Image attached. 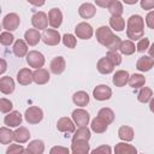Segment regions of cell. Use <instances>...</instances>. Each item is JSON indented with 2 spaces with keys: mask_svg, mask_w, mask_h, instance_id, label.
I'll return each instance as SVG.
<instances>
[{
  "mask_svg": "<svg viewBox=\"0 0 154 154\" xmlns=\"http://www.w3.org/2000/svg\"><path fill=\"white\" fill-rule=\"evenodd\" d=\"M60 40H61V36L59 31L55 29H46L42 34V41L47 46H57L59 45Z\"/></svg>",
  "mask_w": 154,
  "mask_h": 154,
  "instance_id": "7",
  "label": "cell"
},
{
  "mask_svg": "<svg viewBox=\"0 0 154 154\" xmlns=\"http://www.w3.org/2000/svg\"><path fill=\"white\" fill-rule=\"evenodd\" d=\"M91 153H93V154H111V153H112V149H111L109 146L103 144V146H100V147L93 149Z\"/></svg>",
  "mask_w": 154,
  "mask_h": 154,
  "instance_id": "45",
  "label": "cell"
},
{
  "mask_svg": "<svg viewBox=\"0 0 154 154\" xmlns=\"http://www.w3.org/2000/svg\"><path fill=\"white\" fill-rule=\"evenodd\" d=\"M12 141H14V131H12L8 126H2L0 129V143L10 144Z\"/></svg>",
  "mask_w": 154,
  "mask_h": 154,
  "instance_id": "29",
  "label": "cell"
},
{
  "mask_svg": "<svg viewBox=\"0 0 154 154\" xmlns=\"http://www.w3.org/2000/svg\"><path fill=\"white\" fill-rule=\"evenodd\" d=\"M154 66V59L150 55H142L136 63V69L141 72H147Z\"/></svg>",
  "mask_w": 154,
  "mask_h": 154,
  "instance_id": "16",
  "label": "cell"
},
{
  "mask_svg": "<svg viewBox=\"0 0 154 154\" xmlns=\"http://www.w3.org/2000/svg\"><path fill=\"white\" fill-rule=\"evenodd\" d=\"M26 149H24L20 144H10V147L6 149V154H19L25 153Z\"/></svg>",
  "mask_w": 154,
  "mask_h": 154,
  "instance_id": "44",
  "label": "cell"
},
{
  "mask_svg": "<svg viewBox=\"0 0 154 154\" xmlns=\"http://www.w3.org/2000/svg\"><path fill=\"white\" fill-rule=\"evenodd\" d=\"M17 82L20 85H29L31 82H34V72L28 67L20 69L17 73Z\"/></svg>",
  "mask_w": 154,
  "mask_h": 154,
  "instance_id": "14",
  "label": "cell"
},
{
  "mask_svg": "<svg viewBox=\"0 0 154 154\" xmlns=\"http://www.w3.org/2000/svg\"><path fill=\"white\" fill-rule=\"evenodd\" d=\"M146 84V78L141 73H134L132 76H130L129 78V85L134 89H137V88H142L143 85Z\"/></svg>",
  "mask_w": 154,
  "mask_h": 154,
  "instance_id": "32",
  "label": "cell"
},
{
  "mask_svg": "<svg viewBox=\"0 0 154 154\" xmlns=\"http://www.w3.org/2000/svg\"><path fill=\"white\" fill-rule=\"evenodd\" d=\"M109 26L116 31H123L125 28V20L122 16H112L109 19Z\"/></svg>",
  "mask_w": 154,
  "mask_h": 154,
  "instance_id": "35",
  "label": "cell"
},
{
  "mask_svg": "<svg viewBox=\"0 0 154 154\" xmlns=\"http://www.w3.org/2000/svg\"><path fill=\"white\" fill-rule=\"evenodd\" d=\"M93 96L95 100L97 101H106V100H109L111 96H112V90L108 85L106 84H99L94 88L93 90Z\"/></svg>",
  "mask_w": 154,
  "mask_h": 154,
  "instance_id": "8",
  "label": "cell"
},
{
  "mask_svg": "<svg viewBox=\"0 0 154 154\" xmlns=\"http://www.w3.org/2000/svg\"><path fill=\"white\" fill-rule=\"evenodd\" d=\"M24 118L29 124H38L43 119V111L37 106H31L26 108Z\"/></svg>",
  "mask_w": 154,
  "mask_h": 154,
  "instance_id": "3",
  "label": "cell"
},
{
  "mask_svg": "<svg viewBox=\"0 0 154 154\" xmlns=\"http://www.w3.org/2000/svg\"><path fill=\"white\" fill-rule=\"evenodd\" d=\"M119 51L124 55H131L136 52V46L131 40H125V41H122Z\"/></svg>",
  "mask_w": 154,
  "mask_h": 154,
  "instance_id": "33",
  "label": "cell"
},
{
  "mask_svg": "<svg viewBox=\"0 0 154 154\" xmlns=\"http://www.w3.org/2000/svg\"><path fill=\"white\" fill-rule=\"evenodd\" d=\"M24 38H25V41H26V43L29 46H36L42 40V35L40 34L38 29L34 28V29H28L25 31Z\"/></svg>",
  "mask_w": 154,
  "mask_h": 154,
  "instance_id": "18",
  "label": "cell"
},
{
  "mask_svg": "<svg viewBox=\"0 0 154 154\" xmlns=\"http://www.w3.org/2000/svg\"><path fill=\"white\" fill-rule=\"evenodd\" d=\"M75 34L78 38H82V40H89L91 38L93 34H94V30H93V26L87 23V22H81L76 25L75 28Z\"/></svg>",
  "mask_w": 154,
  "mask_h": 154,
  "instance_id": "6",
  "label": "cell"
},
{
  "mask_svg": "<svg viewBox=\"0 0 154 154\" xmlns=\"http://www.w3.org/2000/svg\"><path fill=\"white\" fill-rule=\"evenodd\" d=\"M111 2H112V0H95V4H96L99 7H102V8L108 7Z\"/></svg>",
  "mask_w": 154,
  "mask_h": 154,
  "instance_id": "49",
  "label": "cell"
},
{
  "mask_svg": "<svg viewBox=\"0 0 154 154\" xmlns=\"http://www.w3.org/2000/svg\"><path fill=\"white\" fill-rule=\"evenodd\" d=\"M65 67H66V63H65V59L63 57L53 58L51 64H49L51 72L54 73V75H61L65 71Z\"/></svg>",
  "mask_w": 154,
  "mask_h": 154,
  "instance_id": "17",
  "label": "cell"
},
{
  "mask_svg": "<svg viewBox=\"0 0 154 154\" xmlns=\"http://www.w3.org/2000/svg\"><path fill=\"white\" fill-rule=\"evenodd\" d=\"M49 78H51V76H49L48 70H46L43 67L35 69V71H34V82L36 84H46L49 81Z\"/></svg>",
  "mask_w": 154,
  "mask_h": 154,
  "instance_id": "23",
  "label": "cell"
},
{
  "mask_svg": "<svg viewBox=\"0 0 154 154\" xmlns=\"http://www.w3.org/2000/svg\"><path fill=\"white\" fill-rule=\"evenodd\" d=\"M96 67H97V71H99L100 73H102V75L112 73L113 70H114V65H113V63H112L107 57H102V58H100L99 61H97Z\"/></svg>",
  "mask_w": 154,
  "mask_h": 154,
  "instance_id": "19",
  "label": "cell"
},
{
  "mask_svg": "<svg viewBox=\"0 0 154 154\" xmlns=\"http://www.w3.org/2000/svg\"><path fill=\"white\" fill-rule=\"evenodd\" d=\"M106 57L113 63L114 66H118L122 63V53H118V51H108Z\"/></svg>",
  "mask_w": 154,
  "mask_h": 154,
  "instance_id": "41",
  "label": "cell"
},
{
  "mask_svg": "<svg viewBox=\"0 0 154 154\" xmlns=\"http://www.w3.org/2000/svg\"><path fill=\"white\" fill-rule=\"evenodd\" d=\"M107 8H108V12L111 13V16H122L124 12V7H123L122 2L118 0H112V2L109 4V6Z\"/></svg>",
  "mask_w": 154,
  "mask_h": 154,
  "instance_id": "37",
  "label": "cell"
},
{
  "mask_svg": "<svg viewBox=\"0 0 154 154\" xmlns=\"http://www.w3.org/2000/svg\"><path fill=\"white\" fill-rule=\"evenodd\" d=\"M118 137L122 140V141H125V142H131L135 137V132H134V129L131 126H128V125H122L119 129H118Z\"/></svg>",
  "mask_w": 154,
  "mask_h": 154,
  "instance_id": "24",
  "label": "cell"
},
{
  "mask_svg": "<svg viewBox=\"0 0 154 154\" xmlns=\"http://www.w3.org/2000/svg\"><path fill=\"white\" fill-rule=\"evenodd\" d=\"M149 48V38L147 37H142L138 40L137 46H136V51L140 53H144V51H147Z\"/></svg>",
  "mask_w": 154,
  "mask_h": 154,
  "instance_id": "43",
  "label": "cell"
},
{
  "mask_svg": "<svg viewBox=\"0 0 154 154\" xmlns=\"http://www.w3.org/2000/svg\"><path fill=\"white\" fill-rule=\"evenodd\" d=\"M29 4H31L32 6H36V7H41L45 5L46 0H26Z\"/></svg>",
  "mask_w": 154,
  "mask_h": 154,
  "instance_id": "50",
  "label": "cell"
},
{
  "mask_svg": "<svg viewBox=\"0 0 154 154\" xmlns=\"http://www.w3.org/2000/svg\"><path fill=\"white\" fill-rule=\"evenodd\" d=\"M26 152L31 154H42L45 152V143L41 140H34L29 142L26 147Z\"/></svg>",
  "mask_w": 154,
  "mask_h": 154,
  "instance_id": "31",
  "label": "cell"
},
{
  "mask_svg": "<svg viewBox=\"0 0 154 154\" xmlns=\"http://www.w3.org/2000/svg\"><path fill=\"white\" fill-rule=\"evenodd\" d=\"M0 61H1V70H0V73L2 75V73L6 71V67H7V65H6V61H5V59H1Z\"/></svg>",
  "mask_w": 154,
  "mask_h": 154,
  "instance_id": "51",
  "label": "cell"
},
{
  "mask_svg": "<svg viewBox=\"0 0 154 154\" xmlns=\"http://www.w3.org/2000/svg\"><path fill=\"white\" fill-rule=\"evenodd\" d=\"M14 41V36L13 34H11V31H2L0 34V42L2 46H11Z\"/></svg>",
  "mask_w": 154,
  "mask_h": 154,
  "instance_id": "40",
  "label": "cell"
},
{
  "mask_svg": "<svg viewBox=\"0 0 154 154\" xmlns=\"http://www.w3.org/2000/svg\"><path fill=\"white\" fill-rule=\"evenodd\" d=\"M107 128H108V123L105 122V120H103L102 118H100L99 116L95 117V118L91 120L90 129H91L94 132H96V134H102V132H105V131L107 130Z\"/></svg>",
  "mask_w": 154,
  "mask_h": 154,
  "instance_id": "26",
  "label": "cell"
},
{
  "mask_svg": "<svg viewBox=\"0 0 154 154\" xmlns=\"http://www.w3.org/2000/svg\"><path fill=\"white\" fill-rule=\"evenodd\" d=\"M138 0H123V2H125L126 5H135Z\"/></svg>",
  "mask_w": 154,
  "mask_h": 154,
  "instance_id": "54",
  "label": "cell"
},
{
  "mask_svg": "<svg viewBox=\"0 0 154 154\" xmlns=\"http://www.w3.org/2000/svg\"><path fill=\"white\" fill-rule=\"evenodd\" d=\"M49 153H51V154H69V153H70V149L66 148V147L55 146V147H52V148H51Z\"/></svg>",
  "mask_w": 154,
  "mask_h": 154,
  "instance_id": "46",
  "label": "cell"
},
{
  "mask_svg": "<svg viewBox=\"0 0 154 154\" xmlns=\"http://www.w3.org/2000/svg\"><path fill=\"white\" fill-rule=\"evenodd\" d=\"M57 129L60 132H65V134H73L76 130V124L73 122V119H70L67 117H61L58 122H57Z\"/></svg>",
  "mask_w": 154,
  "mask_h": 154,
  "instance_id": "11",
  "label": "cell"
},
{
  "mask_svg": "<svg viewBox=\"0 0 154 154\" xmlns=\"http://www.w3.org/2000/svg\"><path fill=\"white\" fill-rule=\"evenodd\" d=\"M13 54L18 58H23L28 54V43L24 40L18 38L13 45Z\"/></svg>",
  "mask_w": 154,
  "mask_h": 154,
  "instance_id": "25",
  "label": "cell"
},
{
  "mask_svg": "<svg viewBox=\"0 0 154 154\" xmlns=\"http://www.w3.org/2000/svg\"><path fill=\"white\" fill-rule=\"evenodd\" d=\"M146 24L149 29H154V10L149 11L148 14L146 16Z\"/></svg>",
  "mask_w": 154,
  "mask_h": 154,
  "instance_id": "47",
  "label": "cell"
},
{
  "mask_svg": "<svg viewBox=\"0 0 154 154\" xmlns=\"http://www.w3.org/2000/svg\"><path fill=\"white\" fill-rule=\"evenodd\" d=\"M12 108H13L12 101H10L8 99H5V97L0 99V111H1V113H8V112L12 111Z\"/></svg>",
  "mask_w": 154,
  "mask_h": 154,
  "instance_id": "42",
  "label": "cell"
},
{
  "mask_svg": "<svg viewBox=\"0 0 154 154\" xmlns=\"http://www.w3.org/2000/svg\"><path fill=\"white\" fill-rule=\"evenodd\" d=\"M140 5L143 10H153L154 8V0H140Z\"/></svg>",
  "mask_w": 154,
  "mask_h": 154,
  "instance_id": "48",
  "label": "cell"
},
{
  "mask_svg": "<svg viewBox=\"0 0 154 154\" xmlns=\"http://www.w3.org/2000/svg\"><path fill=\"white\" fill-rule=\"evenodd\" d=\"M149 109L152 111V113H154V97H152V100L149 101Z\"/></svg>",
  "mask_w": 154,
  "mask_h": 154,
  "instance_id": "53",
  "label": "cell"
},
{
  "mask_svg": "<svg viewBox=\"0 0 154 154\" xmlns=\"http://www.w3.org/2000/svg\"><path fill=\"white\" fill-rule=\"evenodd\" d=\"M71 152L73 154H88L90 152V146H89L88 141L72 140V142H71Z\"/></svg>",
  "mask_w": 154,
  "mask_h": 154,
  "instance_id": "13",
  "label": "cell"
},
{
  "mask_svg": "<svg viewBox=\"0 0 154 154\" xmlns=\"http://www.w3.org/2000/svg\"><path fill=\"white\" fill-rule=\"evenodd\" d=\"M19 24H20V18L14 12L7 13L4 17V19H2V28L6 31H14V30H17Z\"/></svg>",
  "mask_w": 154,
  "mask_h": 154,
  "instance_id": "4",
  "label": "cell"
},
{
  "mask_svg": "<svg viewBox=\"0 0 154 154\" xmlns=\"http://www.w3.org/2000/svg\"><path fill=\"white\" fill-rule=\"evenodd\" d=\"M148 53H149V55L154 59V42H153V43H152V46L148 48Z\"/></svg>",
  "mask_w": 154,
  "mask_h": 154,
  "instance_id": "52",
  "label": "cell"
},
{
  "mask_svg": "<svg viewBox=\"0 0 154 154\" xmlns=\"http://www.w3.org/2000/svg\"><path fill=\"white\" fill-rule=\"evenodd\" d=\"M22 120H23V117L19 113V111H11L4 118V123L8 128H18L22 124Z\"/></svg>",
  "mask_w": 154,
  "mask_h": 154,
  "instance_id": "12",
  "label": "cell"
},
{
  "mask_svg": "<svg viewBox=\"0 0 154 154\" xmlns=\"http://www.w3.org/2000/svg\"><path fill=\"white\" fill-rule=\"evenodd\" d=\"M72 119L77 126H87L89 120H90V116L85 109L76 108L72 112Z\"/></svg>",
  "mask_w": 154,
  "mask_h": 154,
  "instance_id": "10",
  "label": "cell"
},
{
  "mask_svg": "<svg viewBox=\"0 0 154 154\" xmlns=\"http://www.w3.org/2000/svg\"><path fill=\"white\" fill-rule=\"evenodd\" d=\"M91 137L90 130L87 126H79L77 130H75L72 140H83V141H89Z\"/></svg>",
  "mask_w": 154,
  "mask_h": 154,
  "instance_id": "34",
  "label": "cell"
},
{
  "mask_svg": "<svg viewBox=\"0 0 154 154\" xmlns=\"http://www.w3.org/2000/svg\"><path fill=\"white\" fill-rule=\"evenodd\" d=\"M72 101L76 106H79V107H84L89 103V95L87 91H83V90H79V91H76L72 96Z\"/></svg>",
  "mask_w": 154,
  "mask_h": 154,
  "instance_id": "28",
  "label": "cell"
},
{
  "mask_svg": "<svg viewBox=\"0 0 154 154\" xmlns=\"http://www.w3.org/2000/svg\"><path fill=\"white\" fill-rule=\"evenodd\" d=\"M96 40L100 45L105 46L108 51H119L122 40L119 36H116L112 31V29H109L106 25H101L96 29L95 32Z\"/></svg>",
  "mask_w": 154,
  "mask_h": 154,
  "instance_id": "1",
  "label": "cell"
},
{
  "mask_svg": "<svg viewBox=\"0 0 154 154\" xmlns=\"http://www.w3.org/2000/svg\"><path fill=\"white\" fill-rule=\"evenodd\" d=\"M48 22L53 29H57L63 23V13L59 8H52L48 12Z\"/></svg>",
  "mask_w": 154,
  "mask_h": 154,
  "instance_id": "15",
  "label": "cell"
},
{
  "mask_svg": "<svg viewBox=\"0 0 154 154\" xmlns=\"http://www.w3.org/2000/svg\"><path fill=\"white\" fill-rule=\"evenodd\" d=\"M95 13H96V7L90 2H84L78 8V14L83 19H90L95 16Z\"/></svg>",
  "mask_w": 154,
  "mask_h": 154,
  "instance_id": "20",
  "label": "cell"
},
{
  "mask_svg": "<svg viewBox=\"0 0 154 154\" xmlns=\"http://www.w3.org/2000/svg\"><path fill=\"white\" fill-rule=\"evenodd\" d=\"M31 24H32L34 28H36L38 30H46L48 24H49L47 14L42 11L34 13L32 17H31Z\"/></svg>",
  "mask_w": 154,
  "mask_h": 154,
  "instance_id": "9",
  "label": "cell"
},
{
  "mask_svg": "<svg viewBox=\"0 0 154 154\" xmlns=\"http://www.w3.org/2000/svg\"><path fill=\"white\" fill-rule=\"evenodd\" d=\"M30 132L25 126H18L14 130V141L17 143H26L30 138Z\"/></svg>",
  "mask_w": 154,
  "mask_h": 154,
  "instance_id": "27",
  "label": "cell"
},
{
  "mask_svg": "<svg viewBox=\"0 0 154 154\" xmlns=\"http://www.w3.org/2000/svg\"><path fill=\"white\" fill-rule=\"evenodd\" d=\"M129 78H130V75L128 71L125 70H118L116 71V73L113 75V78H112V82L116 87H124L125 84L129 83Z\"/></svg>",
  "mask_w": 154,
  "mask_h": 154,
  "instance_id": "21",
  "label": "cell"
},
{
  "mask_svg": "<svg viewBox=\"0 0 154 154\" xmlns=\"http://www.w3.org/2000/svg\"><path fill=\"white\" fill-rule=\"evenodd\" d=\"M14 90V81L10 76H4L0 78V91L5 95L13 93Z\"/></svg>",
  "mask_w": 154,
  "mask_h": 154,
  "instance_id": "22",
  "label": "cell"
},
{
  "mask_svg": "<svg viewBox=\"0 0 154 154\" xmlns=\"http://www.w3.org/2000/svg\"><path fill=\"white\" fill-rule=\"evenodd\" d=\"M144 34V19L140 14H132L126 23V36L131 41H138Z\"/></svg>",
  "mask_w": 154,
  "mask_h": 154,
  "instance_id": "2",
  "label": "cell"
},
{
  "mask_svg": "<svg viewBox=\"0 0 154 154\" xmlns=\"http://www.w3.org/2000/svg\"><path fill=\"white\" fill-rule=\"evenodd\" d=\"M152 97H153V90L150 88H148V87H142L141 90L137 94V100L140 102H142V103L149 102L152 100Z\"/></svg>",
  "mask_w": 154,
  "mask_h": 154,
  "instance_id": "36",
  "label": "cell"
},
{
  "mask_svg": "<svg viewBox=\"0 0 154 154\" xmlns=\"http://www.w3.org/2000/svg\"><path fill=\"white\" fill-rule=\"evenodd\" d=\"M61 41H63V43H64L65 47L71 48V49L75 48L76 45H77V38H76V36L72 35V34H65V35L61 37Z\"/></svg>",
  "mask_w": 154,
  "mask_h": 154,
  "instance_id": "39",
  "label": "cell"
},
{
  "mask_svg": "<svg viewBox=\"0 0 154 154\" xmlns=\"http://www.w3.org/2000/svg\"><path fill=\"white\" fill-rule=\"evenodd\" d=\"M114 153H117V154H136L137 149L132 144L125 143V141H124V142H119L116 144Z\"/></svg>",
  "mask_w": 154,
  "mask_h": 154,
  "instance_id": "30",
  "label": "cell"
},
{
  "mask_svg": "<svg viewBox=\"0 0 154 154\" xmlns=\"http://www.w3.org/2000/svg\"><path fill=\"white\" fill-rule=\"evenodd\" d=\"M45 61H46V59H45L43 54L38 51H30L26 54V63L30 67L40 69L45 65Z\"/></svg>",
  "mask_w": 154,
  "mask_h": 154,
  "instance_id": "5",
  "label": "cell"
},
{
  "mask_svg": "<svg viewBox=\"0 0 154 154\" xmlns=\"http://www.w3.org/2000/svg\"><path fill=\"white\" fill-rule=\"evenodd\" d=\"M97 116H99L100 118H102L105 122H107L108 124L113 123V120H114V112H113L111 108H108V107L101 108V109L97 112Z\"/></svg>",
  "mask_w": 154,
  "mask_h": 154,
  "instance_id": "38",
  "label": "cell"
}]
</instances>
